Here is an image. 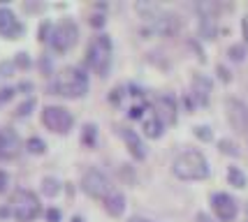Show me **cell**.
<instances>
[{
  "mask_svg": "<svg viewBox=\"0 0 248 222\" xmlns=\"http://www.w3.org/2000/svg\"><path fill=\"white\" fill-rule=\"evenodd\" d=\"M211 79L204 76V74H195L193 76V95L200 104H206L209 102V93H211Z\"/></svg>",
  "mask_w": 248,
  "mask_h": 222,
  "instance_id": "14",
  "label": "cell"
},
{
  "mask_svg": "<svg viewBox=\"0 0 248 222\" xmlns=\"http://www.w3.org/2000/svg\"><path fill=\"white\" fill-rule=\"evenodd\" d=\"M14 95V88H0V102H7Z\"/></svg>",
  "mask_w": 248,
  "mask_h": 222,
  "instance_id": "33",
  "label": "cell"
},
{
  "mask_svg": "<svg viewBox=\"0 0 248 222\" xmlns=\"http://www.w3.org/2000/svg\"><path fill=\"white\" fill-rule=\"evenodd\" d=\"M10 215V208H0V218H7Z\"/></svg>",
  "mask_w": 248,
  "mask_h": 222,
  "instance_id": "39",
  "label": "cell"
},
{
  "mask_svg": "<svg viewBox=\"0 0 248 222\" xmlns=\"http://www.w3.org/2000/svg\"><path fill=\"white\" fill-rule=\"evenodd\" d=\"M14 60H2L0 63V79H5V76H12L14 74Z\"/></svg>",
  "mask_w": 248,
  "mask_h": 222,
  "instance_id": "26",
  "label": "cell"
},
{
  "mask_svg": "<svg viewBox=\"0 0 248 222\" xmlns=\"http://www.w3.org/2000/svg\"><path fill=\"white\" fill-rule=\"evenodd\" d=\"M195 137L202 139V141H211V139H214V134H211V130H209L206 125H197V127H195Z\"/></svg>",
  "mask_w": 248,
  "mask_h": 222,
  "instance_id": "25",
  "label": "cell"
},
{
  "mask_svg": "<svg viewBox=\"0 0 248 222\" xmlns=\"http://www.w3.org/2000/svg\"><path fill=\"white\" fill-rule=\"evenodd\" d=\"M51 88L65 97H84L88 90V76L79 67H65L58 72Z\"/></svg>",
  "mask_w": 248,
  "mask_h": 222,
  "instance_id": "2",
  "label": "cell"
},
{
  "mask_svg": "<svg viewBox=\"0 0 248 222\" xmlns=\"http://www.w3.org/2000/svg\"><path fill=\"white\" fill-rule=\"evenodd\" d=\"M51 30H54V26H51V23H42V28H40V40H42V42H46V40L51 37V35H49Z\"/></svg>",
  "mask_w": 248,
  "mask_h": 222,
  "instance_id": "29",
  "label": "cell"
},
{
  "mask_svg": "<svg viewBox=\"0 0 248 222\" xmlns=\"http://www.w3.org/2000/svg\"><path fill=\"white\" fill-rule=\"evenodd\" d=\"M227 180H230V185H234V188H246V174L239 169V167H230Z\"/></svg>",
  "mask_w": 248,
  "mask_h": 222,
  "instance_id": "19",
  "label": "cell"
},
{
  "mask_svg": "<svg viewBox=\"0 0 248 222\" xmlns=\"http://www.w3.org/2000/svg\"><path fill=\"white\" fill-rule=\"evenodd\" d=\"M7 188H10V174L0 169V194H2V192H7Z\"/></svg>",
  "mask_w": 248,
  "mask_h": 222,
  "instance_id": "28",
  "label": "cell"
},
{
  "mask_svg": "<svg viewBox=\"0 0 248 222\" xmlns=\"http://www.w3.org/2000/svg\"><path fill=\"white\" fill-rule=\"evenodd\" d=\"M225 106H227V118H230L232 127L246 139L248 144V104H244L237 97H227Z\"/></svg>",
  "mask_w": 248,
  "mask_h": 222,
  "instance_id": "7",
  "label": "cell"
},
{
  "mask_svg": "<svg viewBox=\"0 0 248 222\" xmlns=\"http://www.w3.org/2000/svg\"><path fill=\"white\" fill-rule=\"evenodd\" d=\"M128 222H153V220H146V218H140V215H135V218H130Z\"/></svg>",
  "mask_w": 248,
  "mask_h": 222,
  "instance_id": "38",
  "label": "cell"
},
{
  "mask_svg": "<svg viewBox=\"0 0 248 222\" xmlns=\"http://www.w3.org/2000/svg\"><path fill=\"white\" fill-rule=\"evenodd\" d=\"M32 106H35V100H32V97H28L23 104H19V109H16V116H28Z\"/></svg>",
  "mask_w": 248,
  "mask_h": 222,
  "instance_id": "27",
  "label": "cell"
},
{
  "mask_svg": "<svg viewBox=\"0 0 248 222\" xmlns=\"http://www.w3.org/2000/svg\"><path fill=\"white\" fill-rule=\"evenodd\" d=\"M77 37H79V30H77V26L72 21H63L61 26H56L54 30H51V46H54L56 51H67V49H72L77 44Z\"/></svg>",
  "mask_w": 248,
  "mask_h": 222,
  "instance_id": "8",
  "label": "cell"
},
{
  "mask_svg": "<svg viewBox=\"0 0 248 222\" xmlns=\"http://www.w3.org/2000/svg\"><path fill=\"white\" fill-rule=\"evenodd\" d=\"M14 65H19V67H28V65H31V58H28V53H16V58H14Z\"/></svg>",
  "mask_w": 248,
  "mask_h": 222,
  "instance_id": "30",
  "label": "cell"
},
{
  "mask_svg": "<svg viewBox=\"0 0 248 222\" xmlns=\"http://www.w3.org/2000/svg\"><path fill=\"white\" fill-rule=\"evenodd\" d=\"M81 190L86 192L88 197H93V199H107L109 194L114 192L109 178L100 169H88L86 174H84V178H81Z\"/></svg>",
  "mask_w": 248,
  "mask_h": 222,
  "instance_id": "6",
  "label": "cell"
},
{
  "mask_svg": "<svg viewBox=\"0 0 248 222\" xmlns=\"http://www.w3.org/2000/svg\"><path fill=\"white\" fill-rule=\"evenodd\" d=\"M200 32H202V37H206V40H214V35H216V23H214V19H211L209 14H204V16L200 19Z\"/></svg>",
  "mask_w": 248,
  "mask_h": 222,
  "instance_id": "18",
  "label": "cell"
},
{
  "mask_svg": "<svg viewBox=\"0 0 248 222\" xmlns=\"http://www.w3.org/2000/svg\"><path fill=\"white\" fill-rule=\"evenodd\" d=\"M72 222H84V218H79V215H77V218H72Z\"/></svg>",
  "mask_w": 248,
  "mask_h": 222,
  "instance_id": "40",
  "label": "cell"
},
{
  "mask_svg": "<svg viewBox=\"0 0 248 222\" xmlns=\"http://www.w3.org/2000/svg\"><path fill=\"white\" fill-rule=\"evenodd\" d=\"M91 26H95V28H102V26H105V16H102V14H95V16H91Z\"/></svg>",
  "mask_w": 248,
  "mask_h": 222,
  "instance_id": "34",
  "label": "cell"
},
{
  "mask_svg": "<svg viewBox=\"0 0 248 222\" xmlns=\"http://www.w3.org/2000/svg\"><path fill=\"white\" fill-rule=\"evenodd\" d=\"M241 30H244V37L248 40V14L244 16V21H241Z\"/></svg>",
  "mask_w": 248,
  "mask_h": 222,
  "instance_id": "36",
  "label": "cell"
},
{
  "mask_svg": "<svg viewBox=\"0 0 248 222\" xmlns=\"http://www.w3.org/2000/svg\"><path fill=\"white\" fill-rule=\"evenodd\" d=\"M121 137L125 139L128 150L132 153V158H137V160L146 158V148H144V144H141V139L137 137V132H135V130H121Z\"/></svg>",
  "mask_w": 248,
  "mask_h": 222,
  "instance_id": "15",
  "label": "cell"
},
{
  "mask_svg": "<svg viewBox=\"0 0 248 222\" xmlns=\"http://www.w3.org/2000/svg\"><path fill=\"white\" fill-rule=\"evenodd\" d=\"M144 109H146V106L144 104H135V106H130V118H140L141 116V111H144Z\"/></svg>",
  "mask_w": 248,
  "mask_h": 222,
  "instance_id": "32",
  "label": "cell"
},
{
  "mask_svg": "<svg viewBox=\"0 0 248 222\" xmlns=\"http://www.w3.org/2000/svg\"><path fill=\"white\" fill-rule=\"evenodd\" d=\"M46 222H61V211L58 208H49L46 211Z\"/></svg>",
  "mask_w": 248,
  "mask_h": 222,
  "instance_id": "31",
  "label": "cell"
},
{
  "mask_svg": "<svg viewBox=\"0 0 248 222\" xmlns=\"http://www.w3.org/2000/svg\"><path fill=\"white\" fill-rule=\"evenodd\" d=\"M181 28V21H179V16L172 14V12H160L158 16H153L149 26L144 28V32H155V35H165V37H170L174 32H179Z\"/></svg>",
  "mask_w": 248,
  "mask_h": 222,
  "instance_id": "9",
  "label": "cell"
},
{
  "mask_svg": "<svg viewBox=\"0 0 248 222\" xmlns=\"http://www.w3.org/2000/svg\"><path fill=\"white\" fill-rule=\"evenodd\" d=\"M211 206H214V211H216L218 220L223 222H232L234 218H237V201L232 199L230 194H225V192H216L214 197H211Z\"/></svg>",
  "mask_w": 248,
  "mask_h": 222,
  "instance_id": "10",
  "label": "cell"
},
{
  "mask_svg": "<svg viewBox=\"0 0 248 222\" xmlns=\"http://www.w3.org/2000/svg\"><path fill=\"white\" fill-rule=\"evenodd\" d=\"M218 74H220V79H223V81H230V74H227V70L223 67V65H218Z\"/></svg>",
  "mask_w": 248,
  "mask_h": 222,
  "instance_id": "35",
  "label": "cell"
},
{
  "mask_svg": "<svg viewBox=\"0 0 248 222\" xmlns=\"http://www.w3.org/2000/svg\"><path fill=\"white\" fill-rule=\"evenodd\" d=\"M218 148H220L225 155H234V158L239 155L237 144H234V141H230V139H220V141H218Z\"/></svg>",
  "mask_w": 248,
  "mask_h": 222,
  "instance_id": "23",
  "label": "cell"
},
{
  "mask_svg": "<svg viewBox=\"0 0 248 222\" xmlns=\"http://www.w3.org/2000/svg\"><path fill=\"white\" fill-rule=\"evenodd\" d=\"M197 222H214V218H209L206 213H197Z\"/></svg>",
  "mask_w": 248,
  "mask_h": 222,
  "instance_id": "37",
  "label": "cell"
},
{
  "mask_svg": "<svg viewBox=\"0 0 248 222\" xmlns=\"http://www.w3.org/2000/svg\"><path fill=\"white\" fill-rule=\"evenodd\" d=\"M81 141H84V146L93 148L97 141V127L93 125V123H88V125H84V134H81Z\"/></svg>",
  "mask_w": 248,
  "mask_h": 222,
  "instance_id": "21",
  "label": "cell"
},
{
  "mask_svg": "<svg viewBox=\"0 0 248 222\" xmlns=\"http://www.w3.org/2000/svg\"><path fill=\"white\" fill-rule=\"evenodd\" d=\"M42 192L46 197H56V194L61 192V183H58L54 176H46V178H42Z\"/></svg>",
  "mask_w": 248,
  "mask_h": 222,
  "instance_id": "20",
  "label": "cell"
},
{
  "mask_svg": "<svg viewBox=\"0 0 248 222\" xmlns=\"http://www.w3.org/2000/svg\"><path fill=\"white\" fill-rule=\"evenodd\" d=\"M26 150L32 153V155H42L44 150H46V144H44L40 137H31L28 141H26Z\"/></svg>",
  "mask_w": 248,
  "mask_h": 222,
  "instance_id": "22",
  "label": "cell"
},
{
  "mask_svg": "<svg viewBox=\"0 0 248 222\" xmlns=\"http://www.w3.org/2000/svg\"><path fill=\"white\" fill-rule=\"evenodd\" d=\"M144 134L149 139H158L162 134V123L160 118L155 116V111H151L149 116L144 118Z\"/></svg>",
  "mask_w": 248,
  "mask_h": 222,
  "instance_id": "17",
  "label": "cell"
},
{
  "mask_svg": "<svg viewBox=\"0 0 248 222\" xmlns=\"http://www.w3.org/2000/svg\"><path fill=\"white\" fill-rule=\"evenodd\" d=\"M244 56H246V46H244V44L230 46V58H232V60H244Z\"/></svg>",
  "mask_w": 248,
  "mask_h": 222,
  "instance_id": "24",
  "label": "cell"
},
{
  "mask_svg": "<svg viewBox=\"0 0 248 222\" xmlns=\"http://www.w3.org/2000/svg\"><path fill=\"white\" fill-rule=\"evenodd\" d=\"M42 123L51 132H58V134H67L70 130H72V123H75V118L72 114L65 109V106H44L42 109Z\"/></svg>",
  "mask_w": 248,
  "mask_h": 222,
  "instance_id": "5",
  "label": "cell"
},
{
  "mask_svg": "<svg viewBox=\"0 0 248 222\" xmlns=\"http://www.w3.org/2000/svg\"><path fill=\"white\" fill-rule=\"evenodd\" d=\"M19 150H21V139H19V134H16L12 127H2V130H0V158L12 160L19 155Z\"/></svg>",
  "mask_w": 248,
  "mask_h": 222,
  "instance_id": "11",
  "label": "cell"
},
{
  "mask_svg": "<svg viewBox=\"0 0 248 222\" xmlns=\"http://www.w3.org/2000/svg\"><path fill=\"white\" fill-rule=\"evenodd\" d=\"M172 171L181 180H204L209 176V162L200 150H184L176 155Z\"/></svg>",
  "mask_w": 248,
  "mask_h": 222,
  "instance_id": "1",
  "label": "cell"
},
{
  "mask_svg": "<svg viewBox=\"0 0 248 222\" xmlns=\"http://www.w3.org/2000/svg\"><path fill=\"white\" fill-rule=\"evenodd\" d=\"M105 208H107V213L111 215V218H119V215H123V211H125V197L121 194V192H111L107 199H105Z\"/></svg>",
  "mask_w": 248,
  "mask_h": 222,
  "instance_id": "16",
  "label": "cell"
},
{
  "mask_svg": "<svg viewBox=\"0 0 248 222\" xmlns=\"http://www.w3.org/2000/svg\"><path fill=\"white\" fill-rule=\"evenodd\" d=\"M23 32V23L16 19V14L10 7H0V35L7 40H16Z\"/></svg>",
  "mask_w": 248,
  "mask_h": 222,
  "instance_id": "12",
  "label": "cell"
},
{
  "mask_svg": "<svg viewBox=\"0 0 248 222\" xmlns=\"http://www.w3.org/2000/svg\"><path fill=\"white\" fill-rule=\"evenodd\" d=\"M12 211L19 222H32L40 215V199L31 190H16L12 194Z\"/></svg>",
  "mask_w": 248,
  "mask_h": 222,
  "instance_id": "4",
  "label": "cell"
},
{
  "mask_svg": "<svg viewBox=\"0 0 248 222\" xmlns=\"http://www.w3.org/2000/svg\"><path fill=\"white\" fill-rule=\"evenodd\" d=\"M86 58H88V65H91L100 76L107 74L109 63H111V40H109L107 35H97V37L91 40Z\"/></svg>",
  "mask_w": 248,
  "mask_h": 222,
  "instance_id": "3",
  "label": "cell"
},
{
  "mask_svg": "<svg viewBox=\"0 0 248 222\" xmlns=\"http://www.w3.org/2000/svg\"><path fill=\"white\" fill-rule=\"evenodd\" d=\"M155 116L160 118L162 125L176 123V100L172 95H160L155 100Z\"/></svg>",
  "mask_w": 248,
  "mask_h": 222,
  "instance_id": "13",
  "label": "cell"
}]
</instances>
